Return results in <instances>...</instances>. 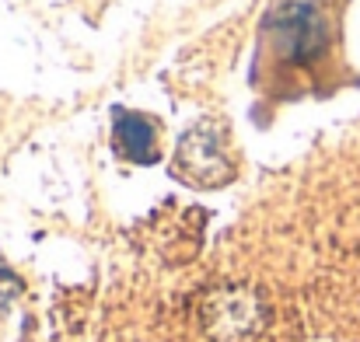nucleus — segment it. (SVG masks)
I'll return each mask as SVG.
<instances>
[{"mask_svg":"<svg viewBox=\"0 0 360 342\" xmlns=\"http://www.w3.org/2000/svg\"><path fill=\"white\" fill-rule=\"evenodd\" d=\"M340 35V0H273L255 32V91L273 102L319 95L336 77Z\"/></svg>","mask_w":360,"mask_h":342,"instance_id":"f257e3e1","label":"nucleus"},{"mask_svg":"<svg viewBox=\"0 0 360 342\" xmlns=\"http://www.w3.org/2000/svg\"><path fill=\"white\" fill-rule=\"evenodd\" d=\"M266 322V301L252 287H217L200 304V325L210 342H255Z\"/></svg>","mask_w":360,"mask_h":342,"instance_id":"f03ea898","label":"nucleus"},{"mask_svg":"<svg viewBox=\"0 0 360 342\" xmlns=\"http://www.w3.org/2000/svg\"><path fill=\"white\" fill-rule=\"evenodd\" d=\"M172 171L196 189L228 185L235 178V164H231V154L224 147V133L210 122H196L193 129H186L179 147H175Z\"/></svg>","mask_w":360,"mask_h":342,"instance_id":"7ed1b4c3","label":"nucleus"},{"mask_svg":"<svg viewBox=\"0 0 360 342\" xmlns=\"http://www.w3.org/2000/svg\"><path fill=\"white\" fill-rule=\"evenodd\" d=\"M112 147L133 164H154L161 157V126L158 119L133 109H116L112 115Z\"/></svg>","mask_w":360,"mask_h":342,"instance_id":"20e7f679","label":"nucleus"},{"mask_svg":"<svg viewBox=\"0 0 360 342\" xmlns=\"http://www.w3.org/2000/svg\"><path fill=\"white\" fill-rule=\"evenodd\" d=\"M21 294V283H18V276L14 272H7V269H0V315L11 308V301Z\"/></svg>","mask_w":360,"mask_h":342,"instance_id":"39448f33","label":"nucleus"}]
</instances>
